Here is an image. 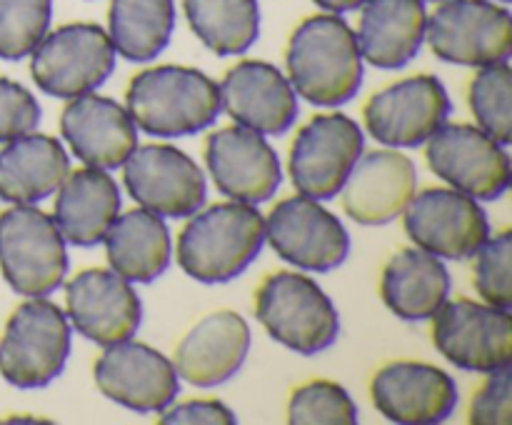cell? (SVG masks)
I'll return each mask as SVG.
<instances>
[{"label": "cell", "instance_id": "1", "mask_svg": "<svg viewBox=\"0 0 512 425\" xmlns=\"http://www.w3.org/2000/svg\"><path fill=\"white\" fill-rule=\"evenodd\" d=\"M288 80L308 103L333 108L355 98L363 83L355 30L338 13L305 18L285 50Z\"/></svg>", "mask_w": 512, "mask_h": 425}, {"label": "cell", "instance_id": "2", "mask_svg": "<svg viewBox=\"0 0 512 425\" xmlns=\"http://www.w3.org/2000/svg\"><path fill=\"white\" fill-rule=\"evenodd\" d=\"M265 243V218L255 205L215 203L195 210L178 235V265L200 283H228L245 273Z\"/></svg>", "mask_w": 512, "mask_h": 425}, {"label": "cell", "instance_id": "3", "mask_svg": "<svg viewBox=\"0 0 512 425\" xmlns=\"http://www.w3.org/2000/svg\"><path fill=\"white\" fill-rule=\"evenodd\" d=\"M135 128L158 138H180L210 128L220 113V90L198 68L158 65L140 70L125 90Z\"/></svg>", "mask_w": 512, "mask_h": 425}, {"label": "cell", "instance_id": "4", "mask_svg": "<svg viewBox=\"0 0 512 425\" xmlns=\"http://www.w3.org/2000/svg\"><path fill=\"white\" fill-rule=\"evenodd\" d=\"M255 318L268 335L300 355L323 353L340 330L338 310L323 288L303 273L268 275L255 293Z\"/></svg>", "mask_w": 512, "mask_h": 425}, {"label": "cell", "instance_id": "5", "mask_svg": "<svg viewBox=\"0 0 512 425\" xmlns=\"http://www.w3.org/2000/svg\"><path fill=\"white\" fill-rule=\"evenodd\" d=\"M0 270L10 288L25 298H45L63 285L68 250L53 215L18 205L0 213Z\"/></svg>", "mask_w": 512, "mask_h": 425}, {"label": "cell", "instance_id": "6", "mask_svg": "<svg viewBox=\"0 0 512 425\" xmlns=\"http://www.w3.org/2000/svg\"><path fill=\"white\" fill-rule=\"evenodd\" d=\"M70 355V320L45 298H30L8 318L0 338V375L23 390L45 388Z\"/></svg>", "mask_w": 512, "mask_h": 425}, {"label": "cell", "instance_id": "7", "mask_svg": "<svg viewBox=\"0 0 512 425\" xmlns=\"http://www.w3.org/2000/svg\"><path fill=\"white\" fill-rule=\"evenodd\" d=\"M115 68L108 30L95 23H68L45 33L30 50V75L53 98L93 93Z\"/></svg>", "mask_w": 512, "mask_h": 425}, {"label": "cell", "instance_id": "8", "mask_svg": "<svg viewBox=\"0 0 512 425\" xmlns=\"http://www.w3.org/2000/svg\"><path fill=\"white\" fill-rule=\"evenodd\" d=\"M425 38L445 63L468 68L503 63L512 50L510 10L493 0H440L428 15Z\"/></svg>", "mask_w": 512, "mask_h": 425}, {"label": "cell", "instance_id": "9", "mask_svg": "<svg viewBox=\"0 0 512 425\" xmlns=\"http://www.w3.org/2000/svg\"><path fill=\"white\" fill-rule=\"evenodd\" d=\"M430 318L435 348L455 368L470 373H493L510 365V310L470 298H455L445 300Z\"/></svg>", "mask_w": 512, "mask_h": 425}, {"label": "cell", "instance_id": "10", "mask_svg": "<svg viewBox=\"0 0 512 425\" xmlns=\"http://www.w3.org/2000/svg\"><path fill=\"white\" fill-rule=\"evenodd\" d=\"M363 143V130L345 113L310 118L290 148L288 170L295 190L315 200L335 198L363 155Z\"/></svg>", "mask_w": 512, "mask_h": 425}, {"label": "cell", "instance_id": "11", "mask_svg": "<svg viewBox=\"0 0 512 425\" xmlns=\"http://www.w3.org/2000/svg\"><path fill=\"white\" fill-rule=\"evenodd\" d=\"M425 143L430 170L450 188L475 200H498L510 188V155L505 145L478 125L443 123Z\"/></svg>", "mask_w": 512, "mask_h": 425}, {"label": "cell", "instance_id": "12", "mask_svg": "<svg viewBox=\"0 0 512 425\" xmlns=\"http://www.w3.org/2000/svg\"><path fill=\"white\" fill-rule=\"evenodd\" d=\"M265 240L285 263L310 273H328L350 253L345 225L308 195H290L270 210Z\"/></svg>", "mask_w": 512, "mask_h": 425}, {"label": "cell", "instance_id": "13", "mask_svg": "<svg viewBox=\"0 0 512 425\" xmlns=\"http://www.w3.org/2000/svg\"><path fill=\"white\" fill-rule=\"evenodd\" d=\"M123 183L140 208L160 218H190L203 208L208 193L198 163L163 143L135 148L123 163Z\"/></svg>", "mask_w": 512, "mask_h": 425}, {"label": "cell", "instance_id": "14", "mask_svg": "<svg viewBox=\"0 0 512 425\" xmlns=\"http://www.w3.org/2000/svg\"><path fill=\"white\" fill-rule=\"evenodd\" d=\"M403 225L420 250L448 260H465L490 238V223L480 203L455 188H428L405 205Z\"/></svg>", "mask_w": 512, "mask_h": 425}, {"label": "cell", "instance_id": "15", "mask_svg": "<svg viewBox=\"0 0 512 425\" xmlns=\"http://www.w3.org/2000/svg\"><path fill=\"white\" fill-rule=\"evenodd\" d=\"M450 98L435 75H413L378 90L365 103V130L388 148L425 143L450 115Z\"/></svg>", "mask_w": 512, "mask_h": 425}, {"label": "cell", "instance_id": "16", "mask_svg": "<svg viewBox=\"0 0 512 425\" xmlns=\"http://www.w3.org/2000/svg\"><path fill=\"white\" fill-rule=\"evenodd\" d=\"M100 393L133 413H160L178 395V370L160 350L135 340L105 345L93 365Z\"/></svg>", "mask_w": 512, "mask_h": 425}, {"label": "cell", "instance_id": "17", "mask_svg": "<svg viewBox=\"0 0 512 425\" xmlns=\"http://www.w3.org/2000/svg\"><path fill=\"white\" fill-rule=\"evenodd\" d=\"M65 315L80 335L105 348L133 338L143 320V303L123 275L88 268L65 285Z\"/></svg>", "mask_w": 512, "mask_h": 425}, {"label": "cell", "instance_id": "18", "mask_svg": "<svg viewBox=\"0 0 512 425\" xmlns=\"http://www.w3.org/2000/svg\"><path fill=\"white\" fill-rule=\"evenodd\" d=\"M205 165L225 198L258 205L273 198L283 180L278 153L265 135L243 125H230L208 135Z\"/></svg>", "mask_w": 512, "mask_h": 425}, {"label": "cell", "instance_id": "19", "mask_svg": "<svg viewBox=\"0 0 512 425\" xmlns=\"http://www.w3.org/2000/svg\"><path fill=\"white\" fill-rule=\"evenodd\" d=\"M370 395L385 420L430 425L450 418L458 405L453 375L423 360H393L373 375Z\"/></svg>", "mask_w": 512, "mask_h": 425}, {"label": "cell", "instance_id": "20", "mask_svg": "<svg viewBox=\"0 0 512 425\" xmlns=\"http://www.w3.org/2000/svg\"><path fill=\"white\" fill-rule=\"evenodd\" d=\"M220 108L243 128L283 135L298 118V93L275 65L243 60L220 80Z\"/></svg>", "mask_w": 512, "mask_h": 425}, {"label": "cell", "instance_id": "21", "mask_svg": "<svg viewBox=\"0 0 512 425\" xmlns=\"http://www.w3.org/2000/svg\"><path fill=\"white\" fill-rule=\"evenodd\" d=\"M60 133L88 168H120L138 148V128L128 110L95 93L70 98L60 115Z\"/></svg>", "mask_w": 512, "mask_h": 425}, {"label": "cell", "instance_id": "22", "mask_svg": "<svg viewBox=\"0 0 512 425\" xmlns=\"http://www.w3.org/2000/svg\"><path fill=\"white\" fill-rule=\"evenodd\" d=\"M415 183V165L405 153L393 148L363 153L340 188L343 208L355 223L385 225L403 213Z\"/></svg>", "mask_w": 512, "mask_h": 425}, {"label": "cell", "instance_id": "23", "mask_svg": "<svg viewBox=\"0 0 512 425\" xmlns=\"http://www.w3.org/2000/svg\"><path fill=\"white\" fill-rule=\"evenodd\" d=\"M250 350V328L235 310H215L200 318L175 348L178 378L195 388L225 383L243 368Z\"/></svg>", "mask_w": 512, "mask_h": 425}, {"label": "cell", "instance_id": "24", "mask_svg": "<svg viewBox=\"0 0 512 425\" xmlns=\"http://www.w3.org/2000/svg\"><path fill=\"white\" fill-rule=\"evenodd\" d=\"M425 23L423 0H365L355 30L360 58L373 68H403L423 45Z\"/></svg>", "mask_w": 512, "mask_h": 425}, {"label": "cell", "instance_id": "25", "mask_svg": "<svg viewBox=\"0 0 512 425\" xmlns=\"http://www.w3.org/2000/svg\"><path fill=\"white\" fill-rule=\"evenodd\" d=\"M120 213L118 183L100 168H80L65 175L55 195L53 220L65 243L90 248L103 243L105 230Z\"/></svg>", "mask_w": 512, "mask_h": 425}, {"label": "cell", "instance_id": "26", "mask_svg": "<svg viewBox=\"0 0 512 425\" xmlns=\"http://www.w3.org/2000/svg\"><path fill=\"white\" fill-rule=\"evenodd\" d=\"M70 173L60 140L45 133H23L0 148V200L30 205L58 190Z\"/></svg>", "mask_w": 512, "mask_h": 425}, {"label": "cell", "instance_id": "27", "mask_svg": "<svg viewBox=\"0 0 512 425\" xmlns=\"http://www.w3.org/2000/svg\"><path fill=\"white\" fill-rule=\"evenodd\" d=\"M103 243L110 268L130 283H153L168 270L173 255L168 225L145 208L115 215Z\"/></svg>", "mask_w": 512, "mask_h": 425}, {"label": "cell", "instance_id": "28", "mask_svg": "<svg viewBox=\"0 0 512 425\" xmlns=\"http://www.w3.org/2000/svg\"><path fill=\"white\" fill-rule=\"evenodd\" d=\"M450 273L438 255L403 248L388 260L380 278V295L390 313L403 320H425L448 300Z\"/></svg>", "mask_w": 512, "mask_h": 425}, {"label": "cell", "instance_id": "29", "mask_svg": "<svg viewBox=\"0 0 512 425\" xmlns=\"http://www.w3.org/2000/svg\"><path fill=\"white\" fill-rule=\"evenodd\" d=\"M175 28L173 0H110L108 38L115 53L145 63L158 58Z\"/></svg>", "mask_w": 512, "mask_h": 425}, {"label": "cell", "instance_id": "30", "mask_svg": "<svg viewBox=\"0 0 512 425\" xmlns=\"http://www.w3.org/2000/svg\"><path fill=\"white\" fill-rule=\"evenodd\" d=\"M183 8L200 43L220 58L243 55L258 40V0H183Z\"/></svg>", "mask_w": 512, "mask_h": 425}, {"label": "cell", "instance_id": "31", "mask_svg": "<svg viewBox=\"0 0 512 425\" xmlns=\"http://www.w3.org/2000/svg\"><path fill=\"white\" fill-rule=\"evenodd\" d=\"M512 68L508 60L480 68L468 88V105L473 110L478 128L485 130L500 145L512 140Z\"/></svg>", "mask_w": 512, "mask_h": 425}, {"label": "cell", "instance_id": "32", "mask_svg": "<svg viewBox=\"0 0 512 425\" xmlns=\"http://www.w3.org/2000/svg\"><path fill=\"white\" fill-rule=\"evenodd\" d=\"M288 423L293 425H353L358 405L335 380H310L293 390L288 403Z\"/></svg>", "mask_w": 512, "mask_h": 425}, {"label": "cell", "instance_id": "33", "mask_svg": "<svg viewBox=\"0 0 512 425\" xmlns=\"http://www.w3.org/2000/svg\"><path fill=\"white\" fill-rule=\"evenodd\" d=\"M53 0H0V58L20 60L48 33Z\"/></svg>", "mask_w": 512, "mask_h": 425}, {"label": "cell", "instance_id": "34", "mask_svg": "<svg viewBox=\"0 0 512 425\" xmlns=\"http://www.w3.org/2000/svg\"><path fill=\"white\" fill-rule=\"evenodd\" d=\"M512 233L493 235L475 253V290L495 308H512Z\"/></svg>", "mask_w": 512, "mask_h": 425}, {"label": "cell", "instance_id": "35", "mask_svg": "<svg viewBox=\"0 0 512 425\" xmlns=\"http://www.w3.org/2000/svg\"><path fill=\"white\" fill-rule=\"evenodd\" d=\"M40 123V105L28 88L0 75V143L30 133Z\"/></svg>", "mask_w": 512, "mask_h": 425}, {"label": "cell", "instance_id": "36", "mask_svg": "<svg viewBox=\"0 0 512 425\" xmlns=\"http://www.w3.org/2000/svg\"><path fill=\"white\" fill-rule=\"evenodd\" d=\"M468 420L473 425H510L512 423V378L510 365L488 373L470 403Z\"/></svg>", "mask_w": 512, "mask_h": 425}, {"label": "cell", "instance_id": "37", "mask_svg": "<svg viewBox=\"0 0 512 425\" xmlns=\"http://www.w3.org/2000/svg\"><path fill=\"white\" fill-rule=\"evenodd\" d=\"M230 425L235 423V413L220 400L198 398V400H185V403L173 405L160 410V425Z\"/></svg>", "mask_w": 512, "mask_h": 425}, {"label": "cell", "instance_id": "38", "mask_svg": "<svg viewBox=\"0 0 512 425\" xmlns=\"http://www.w3.org/2000/svg\"><path fill=\"white\" fill-rule=\"evenodd\" d=\"M315 5H320L328 13H348V10H358L365 0H313Z\"/></svg>", "mask_w": 512, "mask_h": 425}, {"label": "cell", "instance_id": "39", "mask_svg": "<svg viewBox=\"0 0 512 425\" xmlns=\"http://www.w3.org/2000/svg\"><path fill=\"white\" fill-rule=\"evenodd\" d=\"M500 3H510V0H500Z\"/></svg>", "mask_w": 512, "mask_h": 425}, {"label": "cell", "instance_id": "40", "mask_svg": "<svg viewBox=\"0 0 512 425\" xmlns=\"http://www.w3.org/2000/svg\"><path fill=\"white\" fill-rule=\"evenodd\" d=\"M438 3H440V0H438Z\"/></svg>", "mask_w": 512, "mask_h": 425}]
</instances>
